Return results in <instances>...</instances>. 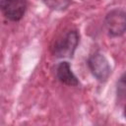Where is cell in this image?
Here are the masks:
<instances>
[{
  "label": "cell",
  "instance_id": "obj_1",
  "mask_svg": "<svg viewBox=\"0 0 126 126\" xmlns=\"http://www.w3.org/2000/svg\"><path fill=\"white\" fill-rule=\"evenodd\" d=\"M79 43V33L77 31H69L51 47L52 54L57 58H71Z\"/></svg>",
  "mask_w": 126,
  "mask_h": 126
},
{
  "label": "cell",
  "instance_id": "obj_2",
  "mask_svg": "<svg viewBox=\"0 0 126 126\" xmlns=\"http://www.w3.org/2000/svg\"><path fill=\"white\" fill-rule=\"evenodd\" d=\"M104 25L111 36H120L126 32V12L121 9L111 10L105 16Z\"/></svg>",
  "mask_w": 126,
  "mask_h": 126
},
{
  "label": "cell",
  "instance_id": "obj_3",
  "mask_svg": "<svg viewBox=\"0 0 126 126\" xmlns=\"http://www.w3.org/2000/svg\"><path fill=\"white\" fill-rule=\"evenodd\" d=\"M88 66L92 74L99 82H105L111 73V69L107 59L104 55L98 52H95L89 57Z\"/></svg>",
  "mask_w": 126,
  "mask_h": 126
},
{
  "label": "cell",
  "instance_id": "obj_4",
  "mask_svg": "<svg viewBox=\"0 0 126 126\" xmlns=\"http://www.w3.org/2000/svg\"><path fill=\"white\" fill-rule=\"evenodd\" d=\"M0 7L6 19L17 22L25 15L27 2L26 0H1Z\"/></svg>",
  "mask_w": 126,
  "mask_h": 126
},
{
  "label": "cell",
  "instance_id": "obj_5",
  "mask_svg": "<svg viewBox=\"0 0 126 126\" xmlns=\"http://www.w3.org/2000/svg\"><path fill=\"white\" fill-rule=\"evenodd\" d=\"M56 76L61 83L65 84L67 86H78L79 85V81H78L77 77L74 75L69 63L66 61L61 62L57 66Z\"/></svg>",
  "mask_w": 126,
  "mask_h": 126
},
{
  "label": "cell",
  "instance_id": "obj_6",
  "mask_svg": "<svg viewBox=\"0 0 126 126\" xmlns=\"http://www.w3.org/2000/svg\"><path fill=\"white\" fill-rule=\"evenodd\" d=\"M42 1L48 8L56 11L65 10L71 3V0H42Z\"/></svg>",
  "mask_w": 126,
  "mask_h": 126
},
{
  "label": "cell",
  "instance_id": "obj_7",
  "mask_svg": "<svg viewBox=\"0 0 126 126\" xmlns=\"http://www.w3.org/2000/svg\"><path fill=\"white\" fill-rule=\"evenodd\" d=\"M117 98L119 100H123L126 98V72L122 74L117 82Z\"/></svg>",
  "mask_w": 126,
  "mask_h": 126
},
{
  "label": "cell",
  "instance_id": "obj_8",
  "mask_svg": "<svg viewBox=\"0 0 126 126\" xmlns=\"http://www.w3.org/2000/svg\"><path fill=\"white\" fill-rule=\"evenodd\" d=\"M124 116L126 117V107H125V109H124Z\"/></svg>",
  "mask_w": 126,
  "mask_h": 126
}]
</instances>
